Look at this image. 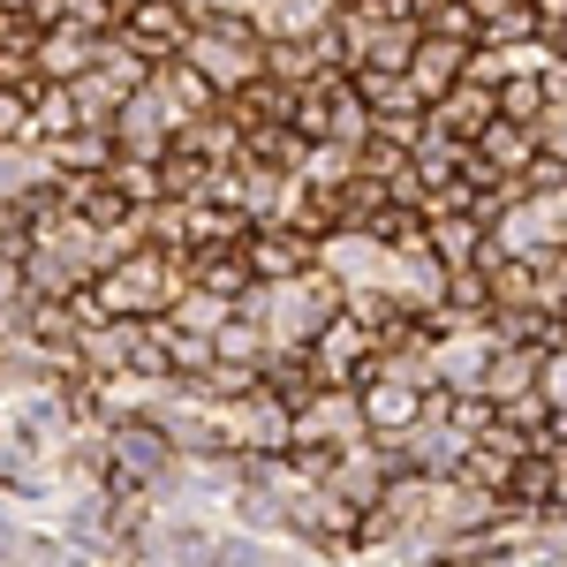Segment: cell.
Here are the masks:
<instances>
[{"label":"cell","instance_id":"cell-1","mask_svg":"<svg viewBox=\"0 0 567 567\" xmlns=\"http://www.w3.org/2000/svg\"><path fill=\"white\" fill-rule=\"evenodd\" d=\"M182 280L167 250H136V258H114L99 272V303L114 310V318H152V310H175Z\"/></svg>","mask_w":567,"mask_h":567},{"label":"cell","instance_id":"cell-2","mask_svg":"<svg viewBox=\"0 0 567 567\" xmlns=\"http://www.w3.org/2000/svg\"><path fill=\"white\" fill-rule=\"evenodd\" d=\"M462 69H470V39H446V31H424L416 53H409V84L424 91V99H446V91L462 84Z\"/></svg>","mask_w":567,"mask_h":567},{"label":"cell","instance_id":"cell-3","mask_svg":"<svg viewBox=\"0 0 567 567\" xmlns=\"http://www.w3.org/2000/svg\"><path fill=\"white\" fill-rule=\"evenodd\" d=\"M499 114V91L492 84H477V76H462V84L446 91V99H432V130H446V136H462V144H477V130Z\"/></svg>","mask_w":567,"mask_h":567},{"label":"cell","instance_id":"cell-4","mask_svg":"<svg viewBox=\"0 0 567 567\" xmlns=\"http://www.w3.org/2000/svg\"><path fill=\"white\" fill-rule=\"evenodd\" d=\"M227 318H235V296H219V288H205V280H197V296H175L182 333H219Z\"/></svg>","mask_w":567,"mask_h":567},{"label":"cell","instance_id":"cell-5","mask_svg":"<svg viewBox=\"0 0 567 567\" xmlns=\"http://www.w3.org/2000/svg\"><path fill=\"white\" fill-rule=\"evenodd\" d=\"M31 99H39V91L0 84V144H31Z\"/></svg>","mask_w":567,"mask_h":567},{"label":"cell","instance_id":"cell-6","mask_svg":"<svg viewBox=\"0 0 567 567\" xmlns=\"http://www.w3.org/2000/svg\"><path fill=\"white\" fill-rule=\"evenodd\" d=\"M537 136H545V152H560V159H567V91L537 114Z\"/></svg>","mask_w":567,"mask_h":567},{"label":"cell","instance_id":"cell-7","mask_svg":"<svg viewBox=\"0 0 567 567\" xmlns=\"http://www.w3.org/2000/svg\"><path fill=\"white\" fill-rule=\"evenodd\" d=\"M560 213H567V189H560Z\"/></svg>","mask_w":567,"mask_h":567}]
</instances>
